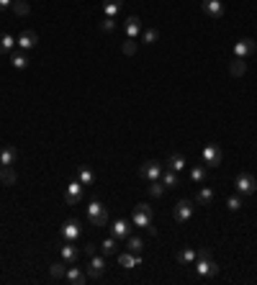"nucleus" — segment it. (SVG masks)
<instances>
[{"mask_svg":"<svg viewBox=\"0 0 257 285\" xmlns=\"http://www.w3.org/2000/svg\"><path fill=\"white\" fill-rule=\"evenodd\" d=\"M132 224L139 229H147L149 234H157V229L152 226V206L149 203H137L134 216H132Z\"/></svg>","mask_w":257,"mask_h":285,"instance_id":"obj_1","label":"nucleus"},{"mask_svg":"<svg viewBox=\"0 0 257 285\" xmlns=\"http://www.w3.org/2000/svg\"><path fill=\"white\" fill-rule=\"evenodd\" d=\"M193 267H196V275L198 277H213V275H219V267H216V262L211 259L208 249H201L196 262H193Z\"/></svg>","mask_w":257,"mask_h":285,"instance_id":"obj_2","label":"nucleus"},{"mask_svg":"<svg viewBox=\"0 0 257 285\" xmlns=\"http://www.w3.org/2000/svg\"><path fill=\"white\" fill-rule=\"evenodd\" d=\"M88 221L93 226H105V224H108V211H105V206L98 198H93L88 203Z\"/></svg>","mask_w":257,"mask_h":285,"instance_id":"obj_3","label":"nucleus"},{"mask_svg":"<svg viewBox=\"0 0 257 285\" xmlns=\"http://www.w3.org/2000/svg\"><path fill=\"white\" fill-rule=\"evenodd\" d=\"M201 160H203V165H206V167H219V165H221V160H224V152H221V147H219V144H206V147H203Z\"/></svg>","mask_w":257,"mask_h":285,"instance_id":"obj_4","label":"nucleus"},{"mask_svg":"<svg viewBox=\"0 0 257 285\" xmlns=\"http://www.w3.org/2000/svg\"><path fill=\"white\" fill-rule=\"evenodd\" d=\"M162 172H165V167H162V162H157V160H149V162H144V165L139 167L142 180H147V183L160 180V178H162Z\"/></svg>","mask_w":257,"mask_h":285,"instance_id":"obj_5","label":"nucleus"},{"mask_svg":"<svg viewBox=\"0 0 257 285\" xmlns=\"http://www.w3.org/2000/svg\"><path fill=\"white\" fill-rule=\"evenodd\" d=\"M234 188H237L239 195H252V193L257 190V180L252 178L249 172H239L237 180H234Z\"/></svg>","mask_w":257,"mask_h":285,"instance_id":"obj_6","label":"nucleus"},{"mask_svg":"<svg viewBox=\"0 0 257 285\" xmlns=\"http://www.w3.org/2000/svg\"><path fill=\"white\" fill-rule=\"evenodd\" d=\"M82 195H85V185L80 180H72L64 190V201H67V206H77L82 201Z\"/></svg>","mask_w":257,"mask_h":285,"instance_id":"obj_7","label":"nucleus"},{"mask_svg":"<svg viewBox=\"0 0 257 285\" xmlns=\"http://www.w3.org/2000/svg\"><path fill=\"white\" fill-rule=\"evenodd\" d=\"M105 265H108V262H105V257H100V254H93L90 257V262H88V277H93V280H98L103 272H105Z\"/></svg>","mask_w":257,"mask_h":285,"instance_id":"obj_8","label":"nucleus"},{"mask_svg":"<svg viewBox=\"0 0 257 285\" xmlns=\"http://www.w3.org/2000/svg\"><path fill=\"white\" fill-rule=\"evenodd\" d=\"M80 234H82V229H80V221H77V218H67V221L62 224V236L67 239V242H77Z\"/></svg>","mask_w":257,"mask_h":285,"instance_id":"obj_9","label":"nucleus"},{"mask_svg":"<svg viewBox=\"0 0 257 285\" xmlns=\"http://www.w3.org/2000/svg\"><path fill=\"white\" fill-rule=\"evenodd\" d=\"M257 49V44L252 39H239L237 44H234V57H239V59H247L252 52Z\"/></svg>","mask_w":257,"mask_h":285,"instance_id":"obj_10","label":"nucleus"},{"mask_svg":"<svg viewBox=\"0 0 257 285\" xmlns=\"http://www.w3.org/2000/svg\"><path fill=\"white\" fill-rule=\"evenodd\" d=\"M190 216H193V203L190 201H178L175 203V221L185 224V221H190Z\"/></svg>","mask_w":257,"mask_h":285,"instance_id":"obj_11","label":"nucleus"},{"mask_svg":"<svg viewBox=\"0 0 257 285\" xmlns=\"http://www.w3.org/2000/svg\"><path fill=\"white\" fill-rule=\"evenodd\" d=\"M201 8L211 18H221L224 16V3H221V0H201Z\"/></svg>","mask_w":257,"mask_h":285,"instance_id":"obj_12","label":"nucleus"},{"mask_svg":"<svg viewBox=\"0 0 257 285\" xmlns=\"http://www.w3.org/2000/svg\"><path fill=\"white\" fill-rule=\"evenodd\" d=\"M123 31H126V36H128V39L142 36V21H139L137 16H128V18L123 21Z\"/></svg>","mask_w":257,"mask_h":285,"instance_id":"obj_13","label":"nucleus"},{"mask_svg":"<svg viewBox=\"0 0 257 285\" xmlns=\"http://www.w3.org/2000/svg\"><path fill=\"white\" fill-rule=\"evenodd\" d=\"M64 280L72 282V285H82V282H88V272H85L82 267H67V275H64Z\"/></svg>","mask_w":257,"mask_h":285,"instance_id":"obj_14","label":"nucleus"},{"mask_svg":"<svg viewBox=\"0 0 257 285\" xmlns=\"http://www.w3.org/2000/svg\"><path fill=\"white\" fill-rule=\"evenodd\" d=\"M128 229H132V226H128V221H123V218H116V221L111 224V236L123 239V242H126V239H128Z\"/></svg>","mask_w":257,"mask_h":285,"instance_id":"obj_15","label":"nucleus"},{"mask_svg":"<svg viewBox=\"0 0 257 285\" xmlns=\"http://www.w3.org/2000/svg\"><path fill=\"white\" fill-rule=\"evenodd\" d=\"M16 44L26 52V49H34L36 44H39V36H36V31H24V34L18 36V41H16Z\"/></svg>","mask_w":257,"mask_h":285,"instance_id":"obj_16","label":"nucleus"},{"mask_svg":"<svg viewBox=\"0 0 257 285\" xmlns=\"http://www.w3.org/2000/svg\"><path fill=\"white\" fill-rule=\"evenodd\" d=\"M16 160H18V149H16V147L6 144L3 149H0V162H3L6 167H13V165H16Z\"/></svg>","mask_w":257,"mask_h":285,"instance_id":"obj_17","label":"nucleus"},{"mask_svg":"<svg viewBox=\"0 0 257 285\" xmlns=\"http://www.w3.org/2000/svg\"><path fill=\"white\" fill-rule=\"evenodd\" d=\"M123 8V0H103V13L105 18H116Z\"/></svg>","mask_w":257,"mask_h":285,"instance_id":"obj_18","label":"nucleus"},{"mask_svg":"<svg viewBox=\"0 0 257 285\" xmlns=\"http://www.w3.org/2000/svg\"><path fill=\"white\" fill-rule=\"evenodd\" d=\"M118 265H121V267H126V270H132V267L142 265V257H139V254H134V252L118 254Z\"/></svg>","mask_w":257,"mask_h":285,"instance_id":"obj_19","label":"nucleus"},{"mask_svg":"<svg viewBox=\"0 0 257 285\" xmlns=\"http://www.w3.org/2000/svg\"><path fill=\"white\" fill-rule=\"evenodd\" d=\"M167 167H170V170H175V172H180V170L188 167V160L180 155V152H173V155L167 157Z\"/></svg>","mask_w":257,"mask_h":285,"instance_id":"obj_20","label":"nucleus"},{"mask_svg":"<svg viewBox=\"0 0 257 285\" xmlns=\"http://www.w3.org/2000/svg\"><path fill=\"white\" fill-rule=\"evenodd\" d=\"M160 180H162V185H165L167 190H170V188H178V185H180V178H178V172H175V170H170V167H167V170L162 172V178H160Z\"/></svg>","mask_w":257,"mask_h":285,"instance_id":"obj_21","label":"nucleus"},{"mask_svg":"<svg viewBox=\"0 0 257 285\" xmlns=\"http://www.w3.org/2000/svg\"><path fill=\"white\" fill-rule=\"evenodd\" d=\"M59 252H62V259H64V262H75V259L80 257V249H77L72 242L62 244V247H59Z\"/></svg>","mask_w":257,"mask_h":285,"instance_id":"obj_22","label":"nucleus"},{"mask_svg":"<svg viewBox=\"0 0 257 285\" xmlns=\"http://www.w3.org/2000/svg\"><path fill=\"white\" fill-rule=\"evenodd\" d=\"M196 257H198V252L193 249V247H183V249L178 252V262H180V265H193V262H196Z\"/></svg>","mask_w":257,"mask_h":285,"instance_id":"obj_23","label":"nucleus"},{"mask_svg":"<svg viewBox=\"0 0 257 285\" xmlns=\"http://www.w3.org/2000/svg\"><path fill=\"white\" fill-rule=\"evenodd\" d=\"M77 180H80L82 185H93V183H95V172H93L90 167H80V170H77Z\"/></svg>","mask_w":257,"mask_h":285,"instance_id":"obj_24","label":"nucleus"},{"mask_svg":"<svg viewBox=\"0 0 257 285\" xmlns=\"http://www.w3.org/2000/svg\"><path fill=\"white\" fill-rule=\"evenodd\" d=\"M190 180H193V183H198V185L206 180V165H203V162L190 167Z\"/></svg>","mask_w":257,"mask_h":285,"instance_id":"obj_25","label":"nucleus"},{"mask_svg":"<svg viewBox=\"0 0 257 285\" xmlns=\"http://www.w3.org/2000/svg\"><path fill=\"white\" fill-rule=\"evenodd\" d=\"M116 249H118V239L116 236H108V239L100 242V252L103 254H116Z\"/></svg>","mask_w":257,"mask_h":285,"instance_id":"obj_26","label":"nucleus"},{"mask_svg":"<svg viewBox=\"0 0 257 285\" xmlns=\"http://www.w3.org/2000/svg\"><path fill=\"white\" fill-rule=\"evenodd\" d=\"M244 70H247V62H244V59H239V57H234V62L229 64V72H231L234 77H242V75H244Z\"/></svg>","mask_w":257,"mask_h":285,"instance_id":"obj_27","label":"nucleus"},{"mask_svg":"<svg viewBox=\"0 0 257 285\" xmlns=\"http://www.w3.org/2000/svg\"><path fill=\"white\" fill-rule=\"evenodd\" d=\"M11 64H13L16 70H26V67H29V57L24 54V49H21V52H16V54L11 57Z\"/></svg>","mask_w":257,"mask_h":285,"instance_id":"obj_28","label":"nucleus"},{"mask_svg":"<svg viewBox=\"0 0 257 285\" xmlns=\"http://www.w3.org/2000/svg\"><path fill=\"white\" fill-rule=\"evenodd\" d=\"M13 44H16V39L11 34H0V54H11Z\"/></svg>","mask_w":257,"mask_h":285,"instance_id":"obj_29","label":"nucleus"},{"mask_svg":"<svg viewBox=\"0 0 257 285\" xmlns=\"http://www.w3.org/2000/svg\"><path fill=\"white\" fill-rule=\"evenodd\" d=\"M126 247H128V252L142 254V249H144V242H142L139 236H128V239H126Z\"/></svg>","mask_w":257,"mask_h":285,"instance_id":"obj_30","label":"nucleus"},{"mask_svg":"<svg viewBox=\"0 0 257 285\" xmlns=\"http://www.w3.org/2000/svg\"><path fill=\"white\" fill-rule=\"evenodd\" d=\"M0 183H3V185H13V183H16L13 167H6V165H3V170H0Z\"/></svg>","mask_w":257,"mask_h":285,"instance_id":"obj_31","label":"nucleus"},{"mask_svg":"<svg viewBox=\"0 0 257 285\" xmlns=\"http://www.w3.org/2000/svg\"><path fill=\"white\" fill-rule=\"evenodd\" d=\"M11 8H13L16 16H29V13H31V6L26 3V0H13V6H11Z\"/></svg>","mask_w":257,"mask_h":285,"instance_id":"obj_32","label":"nucleus"},{"mask_svg":"<svg viewBox=\"0 0 257 285\" xmlns=\"http://www.w3.org/2000/svg\"><path fill=\"white\" fill-rule=\"evenodd\" d=\"M147 188H149V195H152V198H160V195L167 190V188L162 185V180H152V183H149Z\"/></svg>","mask_w":257,"mask_h":285,"instance_id":"obj_33","label":"nucleus"},{"mask_svg":"<svg viewBox=\"0 0 257 285\" xmlns=\"http://www.w3.org/2000/svg\"><path fill=\"white\" fill-rule=\"evenodd\" d=\"M196 201H198L201 206L211 203V201H213V190H211V188H201V190H198V195H196Z\"/></svg>","mask_w":257,"mask_h":285,"instance_id":"obj_34","label":"nucleus"},{"mask_svg":"<svg viewBox=\"0 0 257 285\" xmlns=\"http://www.w3.org/2000/svg\"><path fill=\"white\" fill-rule=\"evenodd\" d=\"M49 272H52L54 280H62L64 275H67V267H64V262H54V265L49 267Z\"/></svg>","mask_w":257,"mask_h":285,"instance_id":"obj_35","label":"nucleus"},{"mask_svg":"<svg viewBox=\"0 0 257 285\" xmlns=\"http://www.w3.org/2000/svg\"><path fill=\"white\" fill-rule=\"evenodd\" d=\"M160 39V31L157 29H147V31H142V41L144 44H155Z\"/></svg>","mask_w":257,"mask_h":285,"instance_id":"obj_36","label":"nucleus"},{"mask_svg":"<svg viewBox=\"0 0 257 285\" xmlns=\"http://www.w3.org/2000/svg\"><path fill=\"white\" fill-rule=\"evenodd\" d=\"M226 206H229V211H239L242 208V198H239V195H229Z\"/></svg>","mask_w":257,"mask_h":285,"instance_id":"obj_37","label":"nucleus"},{"mask_svg":"<svg viewBox=\"0 0 257 285\" xmlns=\"http://www.w3.org/2000/svg\"><path fill=\"white\" fill-rule=\"evenodd\" d=\"M121 52L132 57V54L137 52V44H134V39H126V41H123V47H121Z\"/></svg>","mask_w":257,"mask_h":285,"instance_id":"obj_38","label":"nucleus"},{"mask_svg":"<svg viewBox=\"0 0 257 285\" xmlns=\"http://www.w3.org/2000/svg\"><path fill=\"white\" fill-rule=\"evenodd\" d=\"M100 29H103V31H108V34L116 31V18H105L103 24H100Z\"/></svg>","mask_w":257,"mask_h":285,"instance_id":"obj_39","label":"nucleus"},{"mask_svg":"<svg viewBox=\"0 0 257 285\" xmlns=\"http://www.w3.org/2000/svg\"><path fill=\"white\" fill-rule=\"evenodd\" d=\"M82 252H85V254H88V257H93V254H95V244H90V242H88V244H85V247H82Z\"/></svg>","mask_w":257,"mask_h":285,"instance_id":"obj_40","label":"nucleus"},{"mask_svg":"<svg viewBox=\"0 0 257 285\" xmlns=\"http://www.w3.org/2000/svg\"><path fill=\"white\" fill-rule=\"evenodd\" d=\"M13 6V0H0V11H6V8H11Z\"/></svg>","mask_w":257,"mask_h":285,"instance_id":"obj_41","label":"nucleus"},{"mask_svg":"<svg viewBox=\"0 0 257 285\" xmlns=\"http://www.w3.org/2000/svg\"><path fill=\"white\" fill-rule=\"evenodd\" d=\"M0 170H3V162H0Z\"/></svg>","mask_w":257,"mask_h":285,"instance_id":"obj_42","label":"nucleus"}]
</instances>
